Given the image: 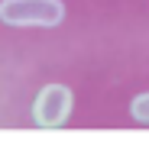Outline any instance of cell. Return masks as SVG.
Returning <instances> with one entry per match:
<instances>
[{"instance_id":"obj_1","label":"cell","mask_w":149,"mask_h":142,"mask_svg":"<svg viewBox=\"0 0 149 142\" xmlns=\"http://www.w3.org/2000/svg\"><path fill=\"white\" fill-rule=\"evenodd\" d=\"M0 16L7 26H58L65 7L62 0H3Z\"/></svg>"},{"instance_id":"obj_2","label":"cell","mask_w":149,"mask_h":142,"mask_svg":"<svg viewBox=\"0 0 149 142\" xmlns=\"http://www.w3.org/2000/svg\"><path fill=\"white\" fill-rule=\"evenodd\" d=\"M71 107H74V97L65 84H45L33 100V120L42 129H58L71 116Z\"/></svg>"},{"instance_id":"obj_3","label":"cell","mask_w":149,"mask_h":142,"mask_svg":"<svg viewBox=\"0 0 149 142\" xmlns=\"http://www.w3.org/2000/svg\"><path fill=\"white\" fill-rule=\"evenodd\" d=\"M130 113H133V120H136V123H146V126H149V94H139V97H133Z\"/></svg>"}]
</instances>
